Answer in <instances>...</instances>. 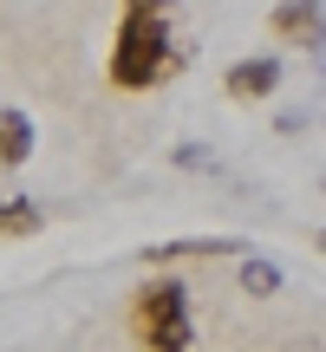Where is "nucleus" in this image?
<instances>
[{
    "instance_id": "obj_1",
    "label": "nucleus",
    "mask_w": 326,
    "mask_h": 352,
    "mask_svg": "<svg viewBox=\"0 0 326 352\" xmlns=\"http://www.w3.org/2000/svg\"><path fill=\"white\" fill-rule=\"evenodd\" d=\"M176 65H183V52H176L170 0H124L118 39H111V85L118 91H151Z\"/></svg>"
},
{
    "instance_id": "obj_2",
    "label": "nucleus",
    "mask_w": 326,
    "mask_h": 352,
    "mask_svg": "<svg viewBox=\"0 0 326 352\" xmlns=\"http://www.w3.org/2000/svg\"><path fill=\"white\" fill-rule=\"evenodd\" d=\"M131 333L144 352H196V314H189V287L176 274H157L131 300Z\"/></svg>"
},
{
    "instance_id": "obj_3",
    "label": "nucleus",
    "mask_w": 326,
    "mask_h": 352,
    "mask_svg": "<svg viewBox=\"0 0 326 352\" xmlns=\"http://www.w3.org/2000/svg\"><path fill=\"white\" fill-rule=\"evenodd\" d=\"M222 91H228V98H241V104H254V98H268V91H281V59H274V52L235 59V65L222 72Z\"/></svg>"
},
{
    "instance_id": "obj_4",
    "label": "nucleus",
    "mask_w": 326,
    "mask_h": 352,
    "mask_svg": "<svg viewBox=\"0 0 326 352\" xmlns=\"http://www.w3.org/2000/svg\"><path fill=\"white\" fill-rule=\"evenodd\" d=\"M268 33L274 39H301V46H314L326 33V0H281L274 13H268Z\"/></svg>"
},
{
    "instance_id": "obj_5",
    "label": "nucleus",
    "mask_w": 326,
    "mask_h": 352,
    "mask_svg": "<svg viewBox=\"0 0 326 352\" xmlns=\"http://www.w3.org/2000/svg\"><path fill=\"white\" fill-rule=\"evenodd\" d=\"M33 144H39L33 118H26L20 104H0V170H20L26 157H33Z\"/></svg>"
},
{
    "instance_id": "obj_6",
    "label": "nucleus",
    "mask_w": 326,
    "mask_h": 352,
    "mask_svg": "<svg viewBox=\"0 0 326 352\" xmlns=\"http://www.w3.org/2000/svg\"><path fill=\"white\" fill-rule=\"evenodd\" d=\"M235 248H248V241L241 235H196V241H157V248H144V261L170 267V261H183V254H235Z\"/></svg>"
},
{
    "instance_id": "obj_7",
    "label": "nucleus",
    "mask_w": 326,
    "mask_h": 352,
    "mask_svg": "<svg viewBox=\"0 0 326 352\" xmlns=\"http://www.w3.org/2000/svg\"><path fill=\"white\" fill-rule=\"evenodd\" d=\"M39 228H46V209H39V202H26V196L0 202V241H26V235H39Z\"/></svg>"
},
{
    "instance_id": "obj_8",
    "label": "nucleus",
    "mask_w": 326,
    "mask_h": 352,
    "mask_svg": "<svg viewBox=\"0 0 326 352\" xmlns=\"http://www.w3.org/2000/svg\"><path fill=\"white\" fill-rule=\"evenodd\" d=\"M281 261H261V254H248V261H241V294H254V300H274L281 294Z\"/></svg>"
},
{
    "instance_id": "obj_9",
    "label": "nucleus",
    "mask_w": 326,
    "mask_h": 352,
    "mask_svg": "<svg viewBox=\"0 0 326 352\" xmlns=\"http://www.w3.org/2000/svg\"><path fill=\"white\" fill-rule=\"evenodd\" d=\"M176 164H183V170H215V157L202 151V144H183V151H176Z\"/></svg>"
},
{
    "instance_id": "obj_10",
    "label": "nucleus",
    "mask_w": 326,
    "mask_h": 352,
    "mask_svg": "<svg viewBox=\"0 0 326 352\" xmlns=\"http://www.w3.org/2000/svg\"><path fill=\"white\" fill-rule=\"evenodd\" d=\"M307 52H314V65H320V72H326V33L314 39V46H307Z\"/></svg>"
},
{
    "instance_id": "obj_11",
    "label": "nucleus",
    "mask_w": 326,
    "mask_h": 352,
    "mask_svg": "<svg viewBox=\"0 0 326 352\" xmlns=\"http://www.w3.org/2000/svg\"><path fill=\"white\" fill-rule=\"evenodd\" d=\"M314 248H326V228H320V235H314Z\"/></svg>"
}]
</instances>
